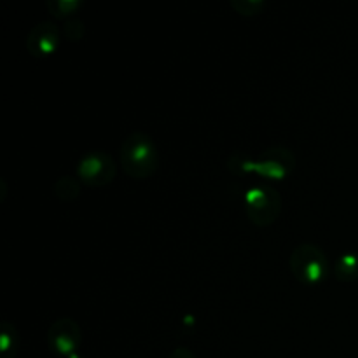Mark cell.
<instances>
[{
	"label": "cell",
	"instance_id": "obj_1",
	"mask_svg": "<svg viewBox=\"0 0 358 358\" xmlns=\"http://www.w3.org/2000/svg\"><path fill=\"white\" fill-rule=\"evenodd\" d=\"M119 157L122 170L131 178H149L159 164L156 142L142 131L131 133L122 140Z\"/></svg>",
	"mask_w": 358,
	"mask_h": 358
},
{
	"label": "cell",
	"instance_id": "obj_2",
	"mask_svg": "<svg viewBox=\"0 0 358 358\" xmlns=\"http://www.w3.org/2000/svg\"><path fill=\"white\" fill-rule=\"evenodd\" d=\"M238 159V173H257L268 180H283L296 168V157L285 147H269L255 159L234 156Z\"/></svg>",
	"mask_w": 358,
	"mask_h": 358
},
{
	"label": "cell",
	"instance_id": "obj_3",
	"mask_svg": "<svg viewBox=\"0 0 358 358\" xmlns=\"http://www.w3.org/2000/svg\"><path fill=\"white\" fill-rule=\"evenodd\" d=\"M289 266L292 275L306 285H317L329 275V259L320 247L313 243H301L290 254Z\"/></svg>",
	"mask_w": 358,
	"mask_h": 358
},
{
	"label": "cell",
	"instance_id": "obj_4",
	"mask_svg": "<svg viewBox=\"0 0 358 358\" xmlns=\"http://www.w3.org/2000/svg\"><path fill=\"white\" fill-rule=\"evenodd\" d=\"M245 210L255 226H271L282 213L280 192L268 184H255L245 196Z\"/></svg>",
	"mask_w": 358,
	"mask_h": 358
},
{
	"label": "cell",
	"instance_id": "obj_5",
	"mask_svg": "<svg viewBox=\"0 0 358 358\" xmlns=\"http://www.w3.org/2000/svg\"><path fill=\"white\" fill-rule=\"evenodd\" d=\"M117 166L112 156L103 150L87 152L77 163V177L90 187H103L115 178Z\"/></svg>",
	"mask_w": 358,
	"mask_h": 358
},
{
	"label": "cell",
	"instance_id": "obj_6",
	"mask_svg": "<svg viewBox=\"0 0 358 358\" xmlns=\"http://www.w3.org/2000/svg\"><path fill=\"white\" fill-rule=\"evenodd\" d=\"M48 343L58 355L69 358L77 353L83 343V331L73 318H58L48 329Z\"/></svg>",
	"mask_w": 358,
	"mask_h": 358
},
{
	"label": "cell",
	"instance_id": "obj_7",
	"mask_svg": "<svg viewBox=\"0 0 358 358\" xmlns=\"http://www.w3.org/2000/svg\"><path fill=\"white\" fill-rule=\"evenodd\" d=\"M59 45V30L51 21H41L30 30L27 37V49L35 58L52 55Z\"/></svg>",
	"mask_w": 358,
	"mask_h": 358
},
{
	"label": "cell",
	"instance_id": "obj_8",
	"mask_svg": "<svg viewBox=\"0 0 358 358\" xmlns=\"http://www.w3.org/2000/svg\"><path fill=\"white\" fill-rule=\"evenodd\" d=\"M20 346L17 329L10 322L3 320L0 324V358H14Z\"/></svg>",
	"mask_w": 358,
	"mask_h": 358
},
{
	"label": "cell",
	"instance_id": "obj_9",
	"mask_svg": "<svg viewBox=\"0 0 358 358\" xmlns=\"http://www.w3.org/2000/svg\"><path fill=\"white\" fill-rule=\"evenodd\" d=\"M334 275L339 282H355L358 280V254L346 252L336 261Z\"/></svg>",
	"mask_w": 358,
	"mask_h": 358
},
{
	"label": "cell",
	"instance_id": "obj_10",
	"mask_svg": "<svg viewBox=\"0 0 358 358\" xmlns=\"http://www.w3.org/2000/svg\"><path fill=\"white\" fill-rule=\"evenodd\" d=\"M55 194L56 198L62 199V201H73L77 199V196L80 194V182L76 177H65L58 178L55 184Z\"/></svg>",
	"mask_w": 358,
	"mask_h": 358
},
{
	"label": "cell",
	"instance_id": "obj_11",
	"mask_svg": "<svg viewBox=\"0 0 358 358\" xmlns=\"http://www.w3.org/2000/svg\"><path fill=\"white\" fill-rule=\"evenodd\" d=\"M80 6V0H48V10L56 17H73Z\"/></svg>",
	"mask_w": 358,
	"mask_h": 358
},
{
	"label": "cell",
	"instance_id": "obj_12",
	"mask_svg": "<svg viewBox=\"0 0 358 358\" xmlns=\"http://www.w3.org/2000/svg\"><path fill=\"white\" fill-rule=\"evenodd\" d=\"M233 9L240 13L241 16H255L264 9V0H233L231 2Z\"/></svg>",
	"mask_w": 358,
	"mask_h": 358
},
{
	"label": "cell",
	"instance_id": "obj_13",
	"mask_svg": "<svg viewBox=\"0 0 358 358\" xmlns=\"http://www.w3.org/2000/svg\"><path fill=\"white\" fill-rule=\"evenodd\" d=\"M65 35L66 38H70V41L77 42L80 41V38L84 37V23L80 21V17L73 16V17H69V20L65 21Z\"/></svg>",
	"mask_w": 358,
	"mask_h": 358
},
{
	"label": "cell",
	"instance_id": "obj_14",
	"mask_svg": "<svg viewBox=\"0 0 358 358\" xmlns=\"http://www.w3.org/2000/svg\"><path fill=\"white\" fill-rule=\"evenodd\" d=\"M170 358H196V355L189 348H184V346H180V348H175L173 352H171Z\"/></svg>",
	"mask_w": 358,
	"mask_h": 358
},
{
	"label": "cell",
	"instance_id": "obj_15",
	"mask_svg": "<svg viewBox=\"0 0 358 358\" xmlns=\"http://www.w3.org/2000/svg\"><path fill=\"white\" fill-rule=\"evenodd\" d=\"M69 358H86V357H84V355H80V353L77 352V353H73V355H70Z\"/></svg>",
	"mask_w": 358,
	"mask_h": 358
}]
</instances>
